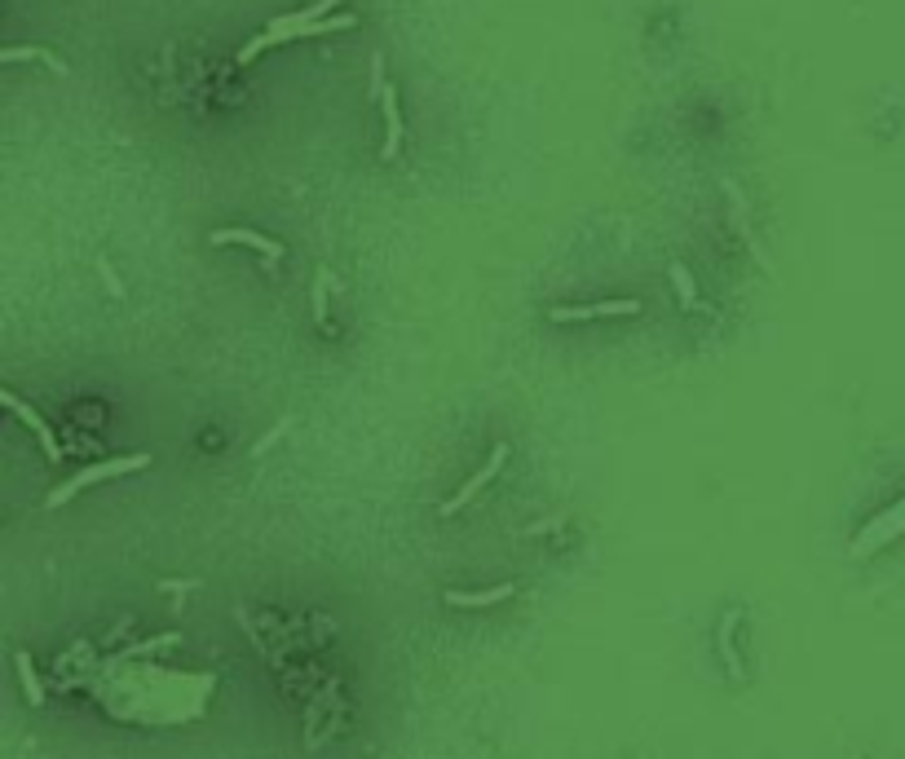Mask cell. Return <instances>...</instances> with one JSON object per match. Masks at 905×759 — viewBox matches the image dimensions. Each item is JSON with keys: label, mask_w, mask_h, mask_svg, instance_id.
I'll return each instance as SVG.
<instances>
[{"label": "cell", "mask_w": 905, "mask_h": 759, "mask_svg": "<svg viewBox=\"0 0 905 759\" xmlns=\"http://www.w3.org/2000/svg\"><path fill=\"white\" fill-rule=\"evenodd\" d=\"M548 318H552V323H592L596 309L592 305H552Z\"/></svg>", "instance_id": "cell-14"}, {"label": "cell", "mask_w": 905, "mask_h": 759, "mask_svg": "<svg viewBox=\"0 0 905 759\" xmlns=\"http://www.w3.org/2000/svg\"><path fill=\"white\" fill-rule=\"evenodd\" d=\"M287 429H292V415H283V420L274 424L270 433H265V437H257V442H252V459H261L265 451H274V446H279L283 437H287Z\"/></svg>", "instance_id": "cell-15"}, {"label": "cell", "mask_w": 905, "mask_h": 759, "mask_svg": "<svg viewBox=\"0 0 905 759\" xmlns=\"http://www.w3.org/2000/svg\"><path fill=\"white\" fill-rule=\"evenodd\" d=\"M0 402H5V411H14V415H18V420H23V424H27V429H31V433H36V437H40V446H45V455L53 459V464H58V459H62V455H67V451H62V446H58V433H53V429H49V420H45V415H40V411H36V406H27V402H23V398H18V393H14V389H5V393H0Z\"/></svg>", "instance_id": "cell-5"}, {"label": "cell", "mask_w": 905, "mask_h": 759, "mask_svg": "<svg viewBox=\"0 0 905 759\" xmlns=\"http://www.w3.org/2000/svg\"><path fill=\"white\" fill-rule=\"evenodd\" d=\"M14 671H18V680H23V698L31 707H45V684H40L36 667H31V654H14Z\"/></svg>", "instance_id": "cell-10"}, {"label": "cell", "mask_w": 905, "mask_h": 759, "mask_svg": "<svg viewBox=\"0 0 905 759\" xmlns=\"http://www.w3.org/2000/svg\"><path fill=\"white\" fill-rule=\"evenodd\" d=\"M733 627H738V614H724V618H720V654H724V662H729V671H733V676H742V667H738V649H733Z\"/></svg>", "instance_id": "cell-12"}, {"label": "cell", "mask_w": 905, "mask_h": 759, "mask_svg": "<svg viewBox=\"0 0 905 759\" xmlns=\"http://www.w3.org/2000/svg\"><path fill=\"white\" fill-rule=\"evenodd\" d=\"M504 459H508V442H495L491 459H486V464L477 468V473L468 477L464 486L455 490V495H451V499H446V504H442V517H455V512H460L464 504H473V499L482 495V490H486V486H491V481H495V473H499V468H504Z\"/></svg>", "instance_id": "cell-4"}, {"label": "cell", "mask_w": 905, "mask_h": 759, "mask_svg": "<svg viewBox=\"0 0 905 759\" xmlns=\"http://www.w3.org/2000/svg\"><path fill=\"white\" fill-rule=\"evenodd\" d=\"M380 115H385V146H380V159H389L402 151V133H407V128H402V106H398V89H393V84H385V89H380Z\"/></svg>", "instance_id": "cell-6"}, {"label": "cell", "mask_w": 905, "mask_h": 759, "mask_svg": "<svg viewBox=\"0 0 905 759\" xmlns=\"http://www.w3.org/2000/svg\"><path fill=\"white\" fill-rule=\"evenodd\" d=\"M98 274H102V283H106V292L115 296V301H124V296H129V287L120 283V274H115V265L106 261V256H98Z\"/></svg>", "instance_id": "cell-17"}, {"label": "cell", "mask_w": 905, "mask_h": 759, "mask_svg": "<svg viewBox=\"0 0 905 759\" xmlns=\"http://www.w3.org/2000/svg\"><path fill=\"white\" fill-rule=\"evenodd\" d=\"M0 62H5V67H14V62H45L49 71H58V76H67V62L58 58V53L53 49H45V45H9L5 53H0Z\"/></svg>", "instance_id": "cell-9"}, {"label": "cell", "mask_w": 905, "mask_h": 759, "mask_svg": "<svg viewBox=\"0 0 905 759\" xmlns=\"http://www.w3.org/2000/svg\"><path fill=\"white\" fill-rule=\"evenodd\" d=\"M901 530H905V499H901V504H892L888 512H879V517L870 521V526L861 530L853 543H848V557H853V561L875 557V552L883 548V543H892Z\"/></svg>", "instance_id": "cell-3"}, {"label": "cell", "mask_w": 905, "mask_h": 759, "mask_svg": "<svg viewBox=\"0 0 905 759\" xmlns=\"http://www.w3.org/2000/svg\"><path fill=\"white\" fill-rule=\"evenodd\" d=\"M380 89H385V58L371 53V98H380Z\"/></svg>", "instance_id": "cell-22"}, {"label": "cell", "mask_w": 905, "mask_h": 759, "mask_svg": "<svg viewBox=\"0 0 905 759\" xmlns=\"http://www.w3.org/2000/svg\"><path fill=\"white\" fill-rule=\"evenodd\" d=\"M142 468H151V455H115V459H98V464H89V468H80L71 481H62V486H53L49 490V499H45V508H62V504H71V499L80 495V490H89V486H98V481H111V477H129V473H142Z\"/></svg>", "instance_id": "cell-2"}, {"label": "cell", "mask_w": 905, "mask_h": 759, "mask_svg": "<svg viewBox=\"0 0 905 759\" xmlns=\"http://www.w3.org/2000/svg\"><path fill=\"white\" fill-rule=\"evenodd\" d=\"M340 5V0H314V5H305V9H296V14H283V18H274L270 27L261 31L257 40H248L239 53H234V62L239 67H248V62H257L265 49H279V45H287V40H296V31H301L305 23H318V18H327L332 9Z\"/></svg>", "instance_id": "cell-1"}, {"label": "cell", "mask_w": 905, "mask_h": 759, "mask_svg": "<svg viewBox=\"0 0 905 759\" xmlns=\"http://www.w3.org/2000/svg\"><path fill=\"white\" fill-rule=\"evenodd\" d=\"M557 526H566V512H552V517H543V521H535V526H526V530H521V539H530V534H548V530H557Z\"/></svg>", "instance_id": "cell-20"}, {"label": "cell", "mask_w": 905, "mask_h": 759, "mask_svg": "<svg viewBox=\"0 0 905 759\" xmlns=\"http://www.w3.org/2000/svg\"><path fill=\"white\" fill-rule=\"evenodd\" d=\"M234 618H239V627H243V636H248V640H252V645H257V649H261V654H265V658H270V645H265V636H261V627H257V623H252V618H248V609H234Z\"/></svg>", "instance_id": "cell-18"}, {"label": "cell", "mask_w": 905, "mask_h": 759, "mask_svg": "<svg viewBox=\"0 0 905 759\" xmlns=\"http://www.w3.org/2000/svg\"><path fill=\"white\" fill-rule=\"evenodd\" d=\"M173 645H181V632H164V636H155V640H142V645H129L120 658H146V654H159V649H173Z\"/></svg>", "instance_id": "cell-13"}, {"label": "cell", "mask_w": 905, "mask_h": 759, "mask_svg": "<svg viewBox=\"0 0 905 759\" xmlns=\"http://www.w3.org/2000/svg\"><path fill=\"white\" fill-rule=\"evenodd\" d=\"M517 592V583H499V587H482V592H460V587H451V592L442 596L451 609H486V605H499L508 601V596Z\"/></svg>", "instance_id": "cell-8"}, {"label": "cell", "mask_w": 905, "mask_h": 759, "mask_svg": "<svg viewBox=\"0 0 905 759\" xmlns=\"http://www.w3.org/2000/svg\"><path fill=\"white\" fill-rule=\"evenodd\" d=\"M592 309H596V318H632V314H641V301H601Z\"/></svg>", "instance_id": "cell-16"}, {"label": "cell", "mask_w": 905, "mask_h": 759, "mask_svg": "<svg viewBox=\"0 0 905 759\" xmlns=\"http://www.w3.org/2000/svg\"><path fill=\"white\" fill-rule=\"evenodd\" d=\"M208 239H212V243H217V248H221V243H243V248H257V252L265 256V261H279V256H283V243H274V239H270V234H257V230H243V226H230V230H212V234H208Z\"/></svg>", "instance_id": "cell-7"}, {"label": "cell", "mask_w": 905, "mask_h": 759, "mask_svg": "<svg viewBox=\"0 0 905 759\" xmlns=\"http://www.w3.org/2000/svg\"><path fill=\"white\" fill-rule=\"evenodd\" d=\"M314 318L327 323V270H318V279H314Z\"/></svg>", "instance_id": "cell-19"}, {"label": "cell", "mask_w": 905, "mask_h": 759, "mask_svg": "<svg viewBox=\"0 0 905 759\" xmlns=\"http://www.w3.org/2000/svg\"><path fill=\"white\" fill-rule=\"evenodd\" d=\"M195 587H204V583H199V579H159V592H168V596L195 592Z\"/></svg>", "instance_id": "cell-21"}, {"label": "cell", "mask_w": 905, "mask_h": 759, "mask_svg": "<svg viewBox=\"0 0 905 759\" xmlns=\"http://www.w3.org/2000/svg\"><path fill=\"white\" fill-rule=\"evenodd\" d=\"M667 274H672V287H676L680 305H685V309H702V305H698V287H694V279H689L685 265L672 261V270H667Z\"/></svg>", "instance_id": "cell-11"}]
</instances>
